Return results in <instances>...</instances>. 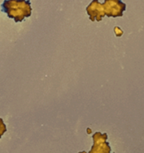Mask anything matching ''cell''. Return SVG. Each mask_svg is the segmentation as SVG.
<instances>
[{"label":"cell","mask_w":144,"mask_h":153,"mask_svg":"<svg viewBox=\"0 0 144 153\" xmlns=\"http://www.w3.org/2000/svg\"><path fill=\"white\" fill-rule=\"evenodd\" d=\"M86 12L89 16V20L92 22L95 20L100 22L105 16L102 4L100 3L98 0H92L86 8Z\"/></svg>","instance_id":"obj_4"},{"label":"cell","mask_w":144,"mask_h":153,"mask_svg":"<svg viewBox=\"0 0 144 153\" xmlns=\"http://www.w3.org/2000/svg\"><path fill=\"white\" fill-rule=\"evenodd\" d=\"M102 5L105 15L108 17H122L126 10V4L122 0H104Z\"/></svg>","instance_id":"obj_2"},{"label":"cell","mask_w":144,"mask_h":153,"mask_svg":"<svg viewBox=\"0 0 144 153\" xmlns=\"http://www.w3.org/2000/svg\"><path fill=\"white\" fill-rule=\"evenodd\" d=\"M1 8L2 12L9 18L14 19L16 23L22 22L32 15L30 0H4Z\"/></svg>","instance_id":"obj_1"},{"label":"cell","mask_w":144,"mask_h":153,"mask_svg":"<svg viewBox=\"0 0 144 153\" xmlns=\"http://www.w3.org/2000/svg\"><path fill=\"white\" fill-rule=\"evenodd\" d=\"M92 138L94 143L89 153H111V146L109 143L107 142V134L96 132L93 134Z\"/></svg>","instance_id":"obj_3"},{"label":"cell","mask_w":144,"mask_h":153,"mask_svg":"<svg viewBox=\"0 0 144 153\" xmlns=\"http://www.w3.org/2000/svg\"><path fill=\"white\" fill-rule=\"evenodd\" d=\"M80 153H86V152L84 151V152H80Z\"/></svg>","instance_id":"obj_6"},{"label":"cell","mask_w":144,"mask_h":153,"mask_svg":"<svg viewBox=\"0 0 144 153\" xmlns=\"http://www.w3.org/2000/svg\"><path fill=\"white\" fill-rule=\"evenodd\" d=\"M7 128L5 124L4 123L3 120L2 118H0V138L2 137V135L6 132Z\"/></svg>","instance_id":"obj_5"}]
</instances>
